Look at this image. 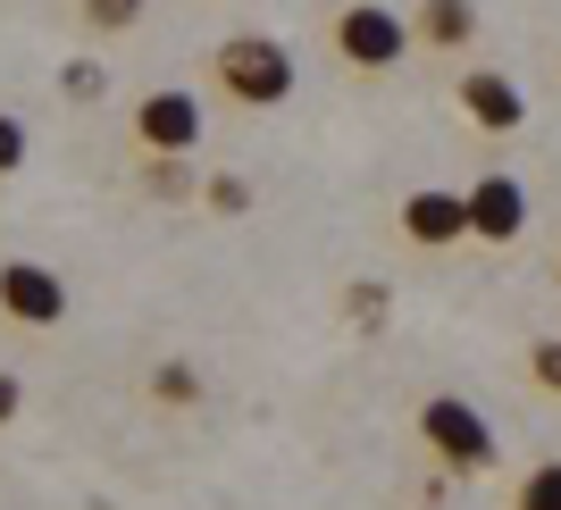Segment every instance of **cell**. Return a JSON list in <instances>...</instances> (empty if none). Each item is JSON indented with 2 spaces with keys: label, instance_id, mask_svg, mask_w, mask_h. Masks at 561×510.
Instances as JSON below:
<instances>
[{
  "label": "cell",
  "instance_id": "4",
  "mask_svg": "<svg viewBox=\"0 0 561 510\" xmlns=\"http://www.w3.org/2000/svg\"><path fill=\"white\" fill-rule=\"evenodd\" d=\"M135 142L151 151V160H185V151H202V135H210V117H202V101L185 93V84H160V93L135 101Z\"/></svg>",
  "mask_w": 561,
  "mask_h": 510
},
{
  "label": "cell",
  "instance_id": "9",
  "mask_svg": "<svg viewBox=\"0 0 561 510\" xmlns=\"http://www.w3.org/2000/svg\"><path fill=\"white\" fill-rule=\"evenodd\" d=\"M469 34H478V9H469V0H420V9H411V43H427V50H461Z\"/></svg>",
  "mask_w": 561,
  "mask_h": 510
},
{
  "label": "cell",
  "instance_id": "8",
  "mask_svg": "<svg viewBox=\"0 0 561 510\" xmlns=\"http://www.w3.org/2000/svg\"><path fill=\"white\" fill-rule=\"evenodd\" d=\"M402 234H411L420 252H445V243H461V234H469L461 193H411V201H402Z\"/></svg>",
  "mask_w": 561,
  "mask_h": 510
},
{
  "label": "cell",
  "instance_id": "13",
  "mask_svg": "<svg viewBox=\"0 0 561 510\" xmlns=\"http://www.w3.org/2000/svg\"><path fill=\"white\" fill-rule=\"evenodd\" d=\"M18 167H25V126L0 109V176H18Z\"/></svg>",
  "mask_w": 561,
  "mask_h": 510
},
{
  "label": "cell",
  "instance_id": "14",
  "mask_svg": "<svg viewBox=\"0 0 561 510\" xmlns=\"http://www.w3.org/2000/svg\"><path fill=\"white\" fill-rule=\"evenodd\" d=\"M528 369H537V385H553V394H561V335H553V344H537V351H528Z\"/></svg>",
  "mask_w": 561,
  "mask_h": 510
},
{
  "label": "cell",
  "instance_id": "10",
  "mask_svg": "<svg viewBox=\"0 0 561 510\" xmlns=\"http://www.w3.org/2000/svg\"><path fill=\"white\" fill-rule=\"evenodd\" d=\"M512 510H561V461H537L528 477H519Z\"/></svg>",
  "mask_w": 561,
  "mask_h": 510
},
{
  "label": "cell",
  "instance_id": "6",
  "mask_svg": "<svg viewBox=\"0 0 561 510\" xmlns=\"http://www.w3.org/2000/svg\"><path fill=\"white\" fill-rule=\"evenodd\" d=\"M461 209H469V234H478V243H512V234L528 227V185L503 176V167H486V176L461 193Z\"/></svg>",
  "mask_w": 561,
  "mask_h": 510
},
{
  "label": "cell",
  "instance_id": "1",
  "mask_svg": "<svg viewBox=\"0 0 561 510\" xmlns=\"http://www.w3.org/2000/svg\"><path fill=\"white\" fill-rule=\"evenodd\" d=\"M210 76H218V93H234L243 109H277V101L294 93V50H285L277 34H227Z\"/></svg>",
  "mask_w": 561,
  "mask_h": 510
},
{
  "label": "cell",
  "instance_id": "15",
  "mask_svg": "<svg viewBox=\"0 0 561 510\" xmlns=\"http://www.w3.org/2000/svg\"><path fill=\"white\" fill-rule=\"evenodd\" d=\"M18 402H25V394H18V376L0 369V427H9V418H18Z\"/></svg>",
  "mask_w": 561,
  "mask_h": 510
},
{
  "label": "cell",
  "instance_id": "3",
  "mask_svg": "<svg viewBox=\"0 0 561 510\" xmlns=\"http://www.w3.org/2000/svg\"><path fill=\"white\" fill-rule=\"evenodd\" d=\"M402 50H411V18L402 9H386V0H352V9H335V59L360 76L394 68Z\"/></svg>",
  "mask_w": 561,
  "mask_h": 510
},
{
  "label": "cell",
  "instance_id": "12",
  "mask_svg": "<svg viewBox=\"0 0 561 510\" xmlns=\"http://www.w3.org/2000/svg\"><path fill=\"white\" fill-rule=\"evenodd\" d=\"M151 394H160V402H202V376H193L185 360H168V369L151 376Z\"/></svg>",
  "mask_w": 561,
  "mask_h": 510
},
{
  "label": "cell",
  "instance_id": "5",
  "mask_svg": "<svg viewBox=\"0 0 561 510\" xmlns=\"http://www.w3.org/2000/svg\"><path fill=\"white\" fill-rule=\"evenodd\" d=\"M0 318L59 326V318H68V277L43 268V259H0Z\"/></svg>",
  "mask_w": 561,
  "mask_h": 510
},
{
  "label": "cell",
  "instance_id": "2",
  "mask_svg": "<svg viewBox=\"0 0 561 510\" xmlns=\"http://www.w3.org/2000/svg\"><path fill=\"white\" fill-rule=\"evenodd\" d=\"M420 443H427L445 468H461V477H486V468H494V427H486V410H478V402H461V394L420 402Z\"/></svg>",
  "mask_w": 561,
  "mask_h": 510
},
{
  "label": "cell",
  "instance_id": "11",
  "mask_svg": "<svg viewBox=\"0 0 561 510\" xmlns=\"http://www.w3.org/2000/svg\"><path fill=\"white\" fill-rule=\"evenodd\" d=\"M76 18H84V34H126L142 18V0H76Z\"/></svg>",
  "mask_w": 561,
  "mask_h": 510
},
{
  "label": "cell",
  "instance_id": "7",
  "mask_svg": "<svg viewBox=\"0 0 561 510\" xmlns=\"http://www.w3.org/2000/svg\"><path fill=\"white\" fill-rule=\"evenodd\" d=\"M461 117L486 126V135H519V126H528V93H519L512 76L478 68V76H461Z\"/></svg>",
  "mask_w": 561,
  "mask_h": 510
},
{
  "label": "cell",
  "instance_id": "16",
  "mask_svg": "<svg viewBox=\"0 0 561 510\" xmlns=\"http://www.w3.org/2000/svg\"><path fill=\"white\" fill-rule=\"evenodd\" d=\"M420 510H445V502H420Z\"/></svg>",
  "mask_w": 561,
  "mask_h": 510
}]
</instances>
